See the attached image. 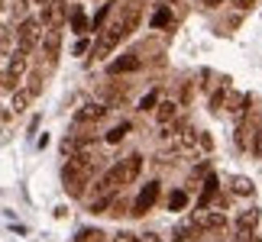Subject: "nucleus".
<instances>
[{
  "label": "nucleus",
  "mask_w": 262,
  "mask_h": 242,
  "mask_svg": "<svg viewBox=\"0 0 262 242\" xmlns=\"http://www.w3.org/2000/svg\"><path fill=\"white\" fill-rule=\"evenodd\" d=\"M139 16H143V13H139V4H129L123 13H120L114 23L104 29V33H100L97 45H94V58H107L120 42H123V39L133 36V29L139 26Z\"/></svg>",
  "instance_id": "nucleus-1"
},
{
  "label": "nucleus",
  "mask_w": 262,
  "mask_h": 242,
  "mask_svg": "<svg viewBox=\"0 0 262 242\" xmlns=\"http://www.w3.org/2000/svg\"><path fill=\"white\" fill-rule=\"evenodd\" d=\"M139 171H143V155H129V158H123L120 165H114V168H110L107 175L94 184V197H100V194H117L123 184H129V181L139 178Z\"/></svg>",
  "instance_id": "nucleus-2"
},
{
  "label": "nucleus",
  "mask_w": 262,
  "mask_h": 242,
  "mask_svg": "<svg viewBox=\"0 0 262 242\" xmlns=\"http://www.w3.org/2000/svg\"><path fill=\"white\" fill-rule=\"evenodd\" d=\"M26 55L29 52H23V49H16V52H13L10 65L4 68V75H0V90H16V84L26 75Z\"/></svg>",
  "instance_id": "nucleus-3"
},
{
  "label": "nucleus",
  "mask_w": 262,
  "mask_h": 242,
  "mask_svg": "<svg viewBox=\"0 0 262 242\" xmlns=\"http://www.w3.org/2000/svg\"><path fill=\"white\" fill-rule=\"evenodd\" d=\"M39 39H42V23H39V19H23L19 29H16V49L33 52L39 45Z\"/></svg>",
  "instance_id": "nucleus-4"
},
{
  "label": "nucleus",
  "mask_w": 262,
  "mask_h": 242,
  "mask_svg": "<svg viewBox=\"0 0 262 242\" xmlns=\"http://www.w3.org/2000/svg\"><path fill=\"white\" fill-rule=\"evenodd\" d=\"M159 200V181H149V184L139 190L136 204H133V216H143L146 210H152V204Z\"/></svg>",
  "instance_id": "nucleus-5"
},
{
  "label": "nucleus",
  "mask_w": 262,
  "mask_h": 242,
  "mask_svg": "<svg viewBox=\"0 0 262 242\" xmlns=\"http://www.w3.org/2000/svg\"><path fill=\"white\" fill-rule=\"evenodd\" d=\"M139 68H143V58H139L136 52H126V55L114 58V62L107 65V71L110 75H129V71H139Z\"/></svg>",
  "instance_id": "nucleus-6"
},
{
  "label": "nucleus",
  "mask_w": 262,
  "mask_h": 242,
  "mask_svg": "<svg viewBox=\"0 0 262 242\" xmlns=\"http://www.w3.org/2000/svg\"><path fill=\"white\" fill-rule=\"evenodd\" d=\"M42 42V52L49 58V65H55V58H58V49H62V33H58V26H49V33L39 39Z\"/></svg>",
  "instance_id": "nucleus-7"
},
{
  "label": "nucleus",
  "mask_w": 262,
  "mask_h": 242,
  "mask_svg": "<svg viewBox=\"0 0 262 242\" xmlns=\"http://www.w3.org/2000/svg\"><path fill=\"white\" fill-rule=\"evenodd\" d=\"M194 223L201 226V229H224L227 226V216L220 213V210H198V216H194Z\"/></svg>",
  "instance_id": "nucleus-8"
},
{
  "label": "nucleus",
  "mask_w": 262,
  "mask_h": 242,
  "mask_svg": "<svg viewBox=\"0 0 262 242\" xmlns=\"http://www.w3.org/2000/svg\"><path fill=\"white\" fill-rule=\"evenodd\" d=\"M107 116V107L104 104H88V107H81L75 113V123L81 126V123H97V119H104Z\"/></svg>",
  "instance_id": "nucleus-9"
},
{
  "label": "nucleus",
  "mask_w": 262,
  "mask_h": 242,
  "mask_svg": "<svg viewBox=\"0 0 262 242\" xmlns=\"http://www.w3.org/2000/svg\"><path fill=\"white\" fill-rule=\"evenodd\" d=\"M175 116H178V104H175V100H159V104H156V119H159V126L175 123Z\"/></svg>",
  "instance_id": "nucleus-10"
},
{
  "label": "nucleus",
  "mask_w": 262,
  "mask_h": 242,
  "mask_svg": "<svg viewBox=\"0 0 262 242\" xmlns=\"http://www.w3.org/2000/svg\"><path fill=\"white\" fill-rule=\"evenodd\" d=\"M201 233H204V229H201L194 220H191V223H185V226H178V233H175V239L178 242H188V239H198Z\"/></svg>",
  "instance_id": "nucleus-11"
},
{
  "label": "nucleus",
  "mask_w": 262,
  "mask_h": 242,
  "mask_svg": "<svg viewBox=\"0 0 262 242\" xmlns=\"http://www.w3.org/2000/svg\"><path fill=\"white\" fill-rule=\"evenodd\" d=\"M168 23H172V10H168V7H159L156 13H152V19H149V26H152V29H165Z\"/></svg>",
  "instance_id": "nucleus-12"
},
{
  "label": "nucleus",
  "mask_w": 262,
  "mask_h": 242,
  "mask_svg": "<svg viewBox=\"0 0 262 242\" xmlns=\"http://www.w3.org/2000/svg\"><path fill=\"white\" fill-rule=\"evenodd\" d=\"M256 223H259V210H243L236 216V229H256Z\"/></svg>",
  "instance_id": "nucleus-13"
},
{
  "label": "nucleus",
  "mask_w": 262,
  "mask_h": 242,
  "mask_svg": "<svg viewBox=\"0 0 262 242\" xmlns=\"http://www.w3.org/2000/svg\"><path fill=\"white\" fill-rule=\"evenodd\" d=\"M29 100H33V90H13V113H23V110L29 107Z\"/></svg>",
  "instance_id": "nucleus-14"
},
{
  "label": "nucleus",
  "mask_w": 262,
  "mask_h": 242,
  "mask_svg": "<svg viewBox=\"0 0 262 242\" xmlns=\"http://www.w3.org/2000/svg\"><path fill=\"white\" fill-rule=\"evenodd\" d=\"M72 29H75V33H88V19H84V10L81 7L72 10Z\"/></svg>",
  "instance_id": "nucleus-15"
},
{
  "label": "nucleus",
  "mask_w": 262,
  "mask_h": 242,
  "mask_svg": "<svg viewBox=\"0 0 262 242\" xmlns=\"http://www.w3.org/2000/svg\"><path fill=\"white\" fill-rule=\"evenodd\" d=\"M110 204H114V194H100V197H94V204H91V213H107Z\"/></svg>",
  "instance_id": "nucleus-16"
},
{
  "label": "nucleus",
  "mask_w": 262,
  "mask_h": 242,
  "mask_svg": "<svg viewBox=\"0 0 262 242\" xmlns=\"http://www.w3.org/2000/svg\"><path fill=\"white\" fill-rule=\"evenodd\" d=\"M185 204H188L185 190H172V194H168V210H185Z\"/></svg>",
  "instance_id": "nucleus-17"
},
{
  "label": "nucleus",
  "mask_w": 262,
  "mask_h": 242,
  "mask_svg": "<svg viewBox=\"0 0 262 242\" xmlns=\"http://www.w3.org/2000/svg\"><path fill=\"white\" fill-rule=\"evenodd\" d=\"M75 239L78 242H104V233H100V229H81Z\"/></svg>",
  "instance_id": "nucleus-18"
},
{
  "label": "nucleus",
  "mask_w": 262,
  "mask_h": 242,
  "mask_svg": "<svg viewBox=\"0 0 262 242\" xmlns=\"http://www.w3.org/2000/svg\"><path fill=\"white\" fill-rule=\"evenodd\" d=\"M126 133H129V123H120V126H114V129L107 133V142H120Z\"/></svg>",
  "instance_id": "nucleus-19"
},
{
  "label": "nucleus",
  "mask_w": 262,
  "mask_h": 242,
  "mask_svg": "<svg viewBox=\"0 0 262 242\" xmlns=\"http://www.w3.org/2000/svg\"><path fill=\"white\" fill-rule=\"evenodd\" d=\"M156 104H159V90H149V94L139 100V110H156Z\"/></svg>",
  "instance_id": "nucleus-20"
},
{
  "label": "nucleus",
  "mask_w": 262,
  "mask_h": 242,
  "mask_svg": "<svg viewBox=\"0 0 262 242\" xmlns=\"http://www.w3.org/2000/svg\"><path fill=\"white\" fill-rule=\"evenodd\" d=\"M233 190H236V194H253L256 187H253V181H246V178H236V181H233Z\"/></svg>",
  "instance_id": "nucleus-21"
},
{
  "label": "nucleus",
  "mask_w": 262,
  "mask_h": 242,
  "mask_svg": "<svg viewBox=\"0 0 262 242\" xmlns=\"http://www.w3.org/2000/svg\"><path fill=\"white\" fill-rule=\"evenodd\" d=\"M110 16V4H104V7H100V13L94 16V23H91V29H100V26H104V19Z\"/></svg>",
  "instance_id": "nucleus-22"
},
{
  "label": "nucleus",
  "mask_w": 262,
  "mask_h": 242,
  "mask_svg": "<svg viewBox=\"0 0 262 242\" xmlns=\"http://www.w3.org/2000/svg\"><path fill=\"white\" fill-rule=\"evenodd\" d=\"M253 155H256V158H262V126L256 129V139H253Z\"/></svg>",
  "instance_id": "nucleus-23"
},
{
  "label": "nucleus",
  "mask_w": 262,
  "mask_h": 242,
  "mask_svg": "<svg viewBox=\"0 0 262 242\" xmlns=\"http://www.w3.org/2000/svg\"><path fill=\"white\" fill-rule=\"evenodd\" d=\"M236 242H259V236L253 233V229H239V236H236Z\"/></svg>",
  "instance_id": "nucleus-24"
},
{
  "label": "nucleus",
  "mask_w": 262,
  "mask_h": 242,
  "mask_svg": "<svg viewBox=\"0 0 262 242\" xmlns=\"http://www.w3.org/2000/svg\"><path fill=\"white\" fill-rule=\"evenodd\" d=\"M198 142H201V149H204V152H207V149L214 146V139H210L207 133H198Z\"/></svg>",
  "instance_id": "nucleus-25"
},
{
  "label": "nucleus",
  "mask_w": 262,
  "mask_h": 242,
  "mask_svg": "<svg viewBox=\"0 0 262 242\" xmlns=\"http://www.w3.org/2000/svg\"><path fill=\"white\" fill-rule=\"evenodd\" d=\"M114 242H143V239H139L136 233H120V236H117Z\"/></svg>",
  "instance_id": "nucleus-26"
},
{
  "label": "nucleus",
  "mask_w": 262,
  "mask_h": 242,
  "mask_svg": "<svg viewBox=\"0 0 262 242\" xmlns=\"http://www.w3.org/2000/svg\"><path fill=\"white\" fill-rule=\"evenodd\" d=\"M253 4H256V0H233V7H236V10H249Z\"/></svg>",
  "instance_id": "nucleus-27"
},
{
  "label": "nucleus",
  "mask_w": 262,
  "mask_h": 242,
  "mask_svg": "<svg viewBox=\"0 0 262 242\" xmlns=\"http://www.w3.org/2000/svg\"><path fill=\"white\" fill-rule=\"evenodd\" d=\"M75 52H78V55H84V52H88V39H78V45H75Z\"/></svg>",
  "instance_id": "nucleus-28"
},
{
  "label": "nucleus",
  "mask_w": 262,
  "mask_h": 242,
  "mask_svg": "<svg viewBox=\"0 0 262 242\" xmlns=\"http://www.w3.org/2000/svg\"><path fill=\"white\" fill-rule=\"evenodd\" d=\"M198 4H204V7H220L224 0H198Z\"/></svg>",
  "instance_id": "nucleus-29"
},
{
  "label": "nucleus",
  "mask_w": 262,
  "mask_h": 242,
  "mask_svg": "<svg viewBox=\"0 0 262 242\" xmlns=\"http://www.w3.org/2000/svg\"><path fill=\"white\" fill-rule=\"evenodd\" d=\"M4 10H7V0H0V19H4Z\"/></svg>",
  "instance_id": "nucleus-30"
},
{
  "label": "nucleus",
  "mask_w": 262,
  "mask_h": 242,
  "mask_svg": "<svg viewBox=\"0 0 262 242\" xmlns=\"http://www.w3.org/2000/svg\"><path fill=\"white\" fill-rule=\"evenodd\" d=\"M0 39H4V26H0Z\"/></svg>",
  "instance_id": "nucleus-31"
}]
</instances>
